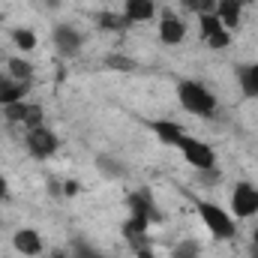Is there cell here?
Segmentation results:
<instances>
[{
    "mask_svg": "<svg viewBox=\"0 0 258 258\" xmlns=\"http://www.w3.org/2000/svg\"><path fill=\"white\" fill-rule=\"evenodd\" d=\"M213 12L219 15V21L225 24V30H234L240 24V18H243V6L237 0H216V9Z\"/></svg>",
    "mask_w": 258,
    "mask_h": 258,
    "instance_id": "4fadbf2b",
    "label": "cell"
},
{
    "mask_svg": "<svg viewBox=\"0 0 258 258\" xmlns=\"http://www.w3.org/2000/svg\"><path fill=\"white\" fill-rule=\"evenodd\" d=\"M180 153H183V159L198 168V171H207V168H216V150L207 144V141H201V138H192V135H180V141L174 144Z\"/></svg>",
    "mask_w": 258,
    "mask_h": 258,
    "instance_id": "3957f363",
    "label": "cell"
},
{
    "mask_svg": "<svg viewBox=\"0 0 258 258\" xmlns=\"http://www.w3.org/2000/svg\"><path fill=\"white\" fill-rule=\"evenodd\" d=\"M126 204H129V216H141L147 222H156L159 219V210L153 204V198L147 189H135V192L126 195Z\"/></svg>",
    "mask_w": 258,
    "mask_h": 258,
    "instance_id": "ba28073f",
    "label": "cell"
},
{
    "mask_svg": "<svg viewBox=\"0 0 258 258\" xmlns=\"http://www.w3.org/2000/svg\"><path fill=\"white\" fill-rule=\"evenodd\" d=\"M51 258H72V252H54Z\"/></svg>",
    "mask_w": 258,
    "mask_h": 258,
    "instance_id": "83f0119b",
    "label": "cell"
},
{
    "mask_svg": "<svg viewBox=\"0 0 258 258\" xmlns=\"http://www.w3.org/2000/svg\"><path fill=\"white\" fill-rule=\"evenodd\" d=\"M96 168H99L105 177H111V180H120V177L126 174V168H123L117 159H111V156H96Z\"/></svg>",
    "mask_w": 258,
    "mask_h": 258,
    "instance_id": "ac0fdd59",
    "label": "cell"
},
{
    "mask_svg": "<svg viewBox=\"0 0 258 258\" xmlns=\"http://www.w3.org/2000/svg\"><path fill=\"white\" fill-rule=\"evenodd\" d=\"M159 39H162L165 45H180V42L186 39V24H183L177 15L165 12L162 21H159Z\"/></svg>",
    "mask_w": 258,
    "mask_h": 258,
    "instance_id": "30bf717a",
    "label": "cell"
},
{
    "mask_svg": "<svg viewBox=\"0 0 258 258\" xmlns=\"http://www.w3.org/2000/svg\"><path fill=\"white\" fill-rule=\"evenodd\" d=\"M12 42H15L18 51H33L36 48V33L27 30V27H15L12 30Z\"/></svg>",
    "mask_w": 258,
    "mask_h": 258,
    "instance_id": "d6986e66",
    "label": "cell"
},
{
    "mask_svg": "<svg viewBox=\"0 0 258 258\" xmlns=\"http://www.w3.org/2000/svg\"><path fill=\"white\" fill-rule=\"evenodd\" d=\"M27 111H30V105H27V102H12V105H3V117H6L9 123H24V120H27Z\"/></svg>",
    "mask_w": 258,
    "mask_h": 258,
    "instance_id": "ffe728a7",
    "label": "cell"
},
{
    "mask_svg": "<svg viewBox=\"0 0 258 258\" xmlns=\"http://www.w3.org/2000/svg\"><path fill=\"white\" fill-rule=\"evenodd\" d=\"M174 258H201V246L195 240H183V243H177Z\"/></svg>",
    "mask_w": 258,
    "mask_h": 258,
    "instance_id": "7402d4cb",
    "label": "cell"
},
{
    "mask_svg": "<svg viewBox=\"0 0 258 258\" xmlns=\"http://www.w3.org/2000/svg\"><path fill=\"white\" fill-rule=\"evenodd\" d=\"M51 39H54V45H57V51L60 54H75L78 48H81V33L72 27V24H54V30H51Z\"/></svg>",
    "mask_w": 258,
    "mask_h": 258,
    "instance_id": "9c48e42d",
    "label": "cell"
},
{
    "mask_svg": "<svg viewBox=\"0 0 258 258\" xmlns=\"http://www.w3.org/2000/svg\"><path fill=\"white\" fill-rule=\"evenodd\" d=\"M72 258H105V255H102V252H96L90 243L75 240V243H72Z\"/></svg>",
    "mask_w": 258,
    "mask_h": 258,
    "instance_id": "603a6c76",
    "label": "cell"
},
{
    "mask_svg": "<svg viewBox=\"0 0 258 258\" xmlns=\"http://www.w3.org/2000/svg\"><path fill=\"white\" fill-rule=\"evenodd\" d=\"M180 6L195 12V15H204V12H213L216 9V0H180Z\"/></svg>",
    "mask_w": 258,
    "mask_h": 258,
    "instance_id": "44dd1931",
    "label": "cell"
},
{
    "mask_svg": "<svg viewBox=\"0 0 258 258\" xmlns=\"http://www.w3.org/2000/svg\"><path fill=\"white\" fill-rule=\"evenodd\" d=\"M6 69H9V78L12 81H30L33 78V66L27 63V60H21V57H9Z\"/></svg>",
    "mask_w": 258,
    "mask_h": 258,
    "instance_id": "e0dca14e",
    "label": "cell"
},
{
    "mask_svg": "<svg viewBox=\"0 0 258 258\" xmlns=\"http://www.w3.org/2000/svg\"><path fill=\"white\" fill-rule=\"evenodd\" d=\"M249 255H252V258H258V246H255V243H252V249H249Z\"/></svg>",
    "mask_w": 258,
    "mask_h": 258,
    "instance_id": "f1b7e54d",
    "label": "cell"
},
{
    "mask_svg": "<svg viewBox=\"0 0 258 258\" xmlns=\"http://www.w3.org/2000/svg\"><path fill=\"white\" fill-rule=\"evenodd\" d=\"M96 24H99L102 30L120 33V30H126L129 27V18L123 15V12H99V15H96Z\"/></svg>",
    "mask_w": 258,
    "mask_h": 258,
    "instance_id": "2e32d148",
    "label": "cell"
},
{
    "mask_svg": "<svg viewBox=\"0 0 258 258\" xmlns=\"http://www.w3.org/2000/svg\"><path fill=\"white\" fill-rule=\"evenodd\" d=\"M123 15L129 18V24L150 21L156 15V3L153 0H123Z\"/></svg>",
    "mask_w": 258,
    "mask_h": 258,
    "instance_id": "8fae6325",
    "label": "cell"
},
{
    "mask_svg": "<svg viewBox=\"0 0 258 258\" xmlns=\"http://www.w3.org/2000/svg\"><path fill=\"white\" fill-rule=\"evenodd\" d=\"M105 66H111V69H123V72L135 69V63H132V60H126L123 54H111V57H105Z\"/></svg>",
    "mask_w": 258,
    "mask_h": 258,
    "instance_id": "cb8c5ba5",
    "label": "cell"
},
{
    "mask_svg": "<svg viewBox=\"0 0 258 258\" xmlns=\"http://www.w3.org/2000/svg\"><path fill=\"white\" fill-rule=\"evenodd\" d=\"M150 129H153V135L159 138V141H165V144H177L180 141V135H183V126L180 123H174V120H150Z\"/></svg>",
    "mask_w": 258,
    "mask_h": 258,
    "instance_id": "9a60e30c",
    "label": "cell"
},
{
    "mask_svg": "<svg viewBox=\"0 0 258 258\" xmlns=\"http://www.w3.org/2000/svg\"><path fill=\"white\" fill-rule=\"evenodd\" d=\"M231 213H234L237 219L255 216L258 213V186L240 180V183L234 186V192H231Z\"/></svg>",
    "mask_w": 258,
    "mask_h": 258,
    "instance_id": "277c9868",
    "label": "cell"
},
{
    "mask_svg": "<svg viewBox=\"0 0 258 258\" xmlns=\"http://www.w3.org/2000/svg\"><path fill=\"white\" fill-rule=\"evenodd\" d=\"M135 255H138V258H156L150 246H141V249H135Z\"/></svg>",
    "mask_w": 258,
    "mask_h": 258,
    "instance_id": "484cf974",
    "label": "cell"
},
{
    "mask_svg": "<svg viewBox=\"0 0 258 258\" xmlns=\"http://www.w3.org/2000/svg\"><path fill=\"white\" fill-rule=\"evenodd\" d=\"M177 99L195 117H213L216 114V96L201 81H180L177 84Z\"/></svg>",
    "mask_w": 258,
    "mask_h": 258,
    "instance_id": "6da1fadb",
    "label": "cell"
},
{
    "mask_svg": "<svg viewBox=\"0 0 258 258\" xmlns=\"http://www.w3.org/2000/svg\"><path fill=\"white\" fill-rule=\"evenodd\" d=\"M237 3H240V6H246V3H252V0H237Z\"/></svg>",
    "mask_w": 258,
    "mask_h": 258,
    "instance_id": "4dcf8cb0",
    "label": "cell"
},
{
    "mask_svg": "<svg viewBox=\"0 0 258 258\" xmlns=\"http://www.w3.org/2000/svg\"><path fill=\"white\" fill-rule=\"evenodd\" d=\"M252 243L258 246V225H255V231H252Z\"/></svg>",
    "mask_w": 258,
    "mask_h": 258,
    "instance_id": "f546056e",
    "label": "cell"
},
{
    "mask_svg": "<svg viewBox=\"0 0 258 258\" xmlns=\"http://www.w3.org/2000/svg\"><path fill=\"white\" fill-rule=\"evenodd\" d=\"M198 24H201V36H204V42H207L210 48H228L231 33L225 30V24L219 21L216 12H204V15H198Z\"/></svg>",
    "mask_w": 258,
    "mask_h": 258,
    "instance_id": "8992f818",
    "label": "cell"
},
{
    "mask_svg": "<svg viewBox=\"0 0 258 258\" xmlns=\"http://www.w3.org/2000/svg\"><path fill=\"white\" fill-rule=\"evenodd\" d=\"M12 246H15L18 255H27V258L42 255V249H45L39 231H33V228H18V231L12 234Z\"/></svg>",
    "mask_w": 258,
    "mask_h": 258,
    "instance_id": "52a82bcc",
    "label": "cell"
},
{
    "mask_svg": "<svg viewBox=\"0 0 258 258\" xmlns=\"http://www.w3.org/2000/svg\"><path fill=\"white\" fill-rule=\"evenodd\" d=\"M195 210L201 216V222L207 225V231L216 237V240H231L237 234V225H234V216L225 213V207L213 204V201H195Z\"/></svg>",
    "mask_w": 258,
    "mask_h": 258,
    "instance_id": "7a4b0ae2",
    "label": "cell"
},
{
    "mask_svg": "<svg viewBox=\"0 0 258 258\" xmlns=\"http://www.w3.org/2000/svg\"><path fill=\"white\" fill-rule=\"evenodd\" d=\"M63 192L66 195H75V192H78V183H75V180H69V183L63 186Z\"/></svg>",
    "mask_w": 258,
    "mask_h": 258,
    "instance_id": "4316f807",
    "label": "cell"
},
{
    "mask_svg": "<svg viewBox=\"0 0 258 258\" xmlns=\"http://www.w3.org/2000/svg\"><path fill=\"white\" fill-rule=\"evenodd\" d=\"M27 150H30L36 159H48V156L57 153V135L45 126V123L27 129Z\"/></svg>",
    "mask_w": 258,
    "mask_h": 258,
    "instance_id": "5b68a950",
    "label": "cell"
},
{
    "mask_svg": "<svg viewBox=\"0 0 258 258\" xmlns=\"http://www.w3.org/2000/svg\"><path fill=\"white\" fill-rule=\"evenodd\" d=\"M3 198H9V183H6V177L0 174V201H3Z\"/></svg>",
    "mask_w": 258,
    "mask_h": 258,
    "instance_id": "d4e9b609",
    "label": "cell"
},
{
    "mask_svg": "<svg viewBox=\"0 0 258 258\" xmlns=\"http://www.w3.org/2000/svg\"><path fill=\"white\" fill-rule=\"evenodd\" d=\"M30 90V81H12L0 75V105H12V102H24Z\"/></svg>",
    "mask_w": 258,
    "mask_h": 258,
    "instance_id": "7c38bea8",
    "label": "cell"
},
{
    "mask_svg": "<svg viewBox=\"0 0 258 258\" xmlns=\"http://www.w3.org/2000/svg\"><path fill=\"white\" fill-rule=\"evenodd\" d=\"M237 84L246 99H258V63H246L237 69Z\"/></svg>",
    "mask_w": 258,
    "mask_h": 258,
    "instance_id": "5bb4252c",
    "label": "cell"
}]
</instances>
